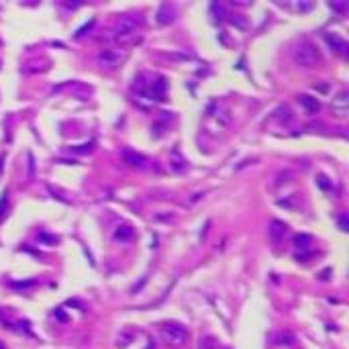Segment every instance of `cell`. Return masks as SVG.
I'll use <instances>...</instances> for the list:
<instances>
[{
    "label": "cell",
    "instance_id": "1",
    "mask_svg": "<svg viewBox=\"0 0 349 349\" xmlns=\"http://www.w3.org/2000/svg\"><path fill=\"white\" fill-rule=\"evenodd\" d=\"M133 90L139 96H143L151 102H161L166 98L168 82H166L164 76H157V74H139L135 78Z\"/></svg>",
    "mask_w": 349,
    "mask_h": 349
},
{
    "label": "cell",
    "instance_id": "2",
    "mask_svg": "<svg viewBox=\"0 0 349 349\" xmlns=\"http://www.w3.org/2000/svg\"><path fill=\"white\" fill-rule=\"evenodd\" d=\"M141 27H143V21L135 17V15H125L116 21V25L112 29V39L119 43V45H131L139 39L141 35Z\"/></svg>",
    "mask_w": 349,
    "mask_h": 349
},
{
    "label": "cell",
    "instance_id": "3",
    "mask_svg": "<svg viewBox=\"0 0 349 349\" xmlns=\"http://www.w3.org/2000/svg\"><path fill=\"white\" fill-rule=\"evenodd\" d=\"M292 60L300 67H317L323 60V55H321V49L312 41H300L292 51Z\"/></svg>",
    "mask_w": 349,
    "mask_h": 349
},
{
    "label": "cell",
    "instance_id": "4",
    "mask_svg": "<svg viewBox=\"0 0 349 349\" xmlns=\"http://www.w3.org/2000/svg\"><path fill=\"white\" fill-rule=\"evenodd\" d=\"M159 335L164 339V343H168L170 347H184L186 341H188V331L178 323H166L159 329Z\"/></svg>",
    "mask_w": 349,
    "mask_h": 349
},
{
    "label": "cell",
    "instance_id": "5",
    "mask_svg": "<svg viewBox=\"0 0 349 349\" xmlns=\"http://www.w3.org/2000/svg\"><path fill=\"white\" fill-rule=\"evenodd\" d=\"M96 60H98V64H100L102 67L114 69L116 65H119V64L123 62V53H121V51H116V49L107 47V49H100V53H98Z\"/></svg>",
    "mask_w": 349,
    "mask_h": 349
},
{
    "label": "cell",
    "instance_id": "6",
    "mask_svg": "<svg viewBox=\"0 0 349 349\" xmlns=\"http://www.w3.org/2000/svg\"><path fill=\"white\" fill-rule=\"evenodd\" d=\"M121 157L127 166H131L135 170H145L149 166V159L141 153H137V151H131V149H123L121 151Z\"/></svg>",
    "mask_w": 349,
    "mask_h": 349
},
{
    "label": "cell",
    "instance_id": "7",
    "mask_svg": "<svg viewBox=\"0 0 349 349\" xmlns=\"http://www.w3.org/2000/svg\"><path fill=\"white\" fill-rule=\"evenodd\" d=\"M331 107H333V114H337L339 119H345L347 112H349V94L347 90H341L333 100H331Z\"/></svg>",
    "mask_w": 349,
    "mask_h": 349
},
{
    "label": "cell",
    "instance_id": "8",
    "mask_svg": "<svg viewBox=\"0 0 349 349\" xmlns=\"http://www.w3.org/2000/svg\"><path fill=\"white\" fill-rule=\"evenodd\" d=\"M323 37H325V41H327V45H329V47H331L333 51L341 53V55L347 53V41H345L343 37H339L337 33H325Z\"/></svg>",
    "mask_w": 349,
    "mask_h": 349
},
{
    "label": "cell",
    "instance_id": "9",
    "mask_svg": "<svg viewBox=\"0 0 349 349\" xmlns=\"http://www.w3.org/2000/svg\"><path fill=\"white\" fill-rule=\"evenodd\" d=\"M298 102H300V107L305 109L308 114H317L319 109H321V102H319L315 96H308V94H300V96H298Z\"/></svg>",
    "mask_w": 349,
    "mask_h": 349
},
{
    "label": "cell",
    "instance_id": "10",
    "mask_svg": "<svg viewBox=\"0 0 349 349\" xmlns=\"http://www.w3.org/2000/svg\"><path fill=\"white\" fill-rule=\"evenodd\" d=\"M133 235H135V231H133V227H131V225H119V227L114 229V233H112L114 241H121V243L131 241V239H133Z\"/></svg>",
    "mask_w": 349,
    "mask_h": 349
},
{
    "label": "cell",
    "instance_id": "11",
    "mask_svg": "<svg viewBox=\"0 0 349 349\" xmlns=\"http://www.w3.org/2000/svg\"><path fill=\"white\" fill-rule=\"evenodd\" d=\"M174 8L170 6V4H161L159 8H157V22L159 25H170V22L174 21Z\"/></svg>",
    "mask_w": 349,
    "mask_h": 349
},
{
    "label": "cell",
    "instance_id": "12",
    "mask_svg": "<svg viewBox=\"0 0 349 349\" xmlns=\"http://www.w3.org/2000/svg\"><path fill=\"white\" fill-rule=\"evenodd\" d=\"M170 168L174 170V172H184L186 168H188V161H186L178 151H172L170 153Z\"/></svg>",
    "mask_w": 349,
    "mask_h": 349
},
{
    "label": "cell",
    "instance_id": "13",
    "mask_svg": "<svg viewBox=\"0 0 349 349\" xmlns=\"http://www.w3.org/2000/svg\"><path fill=\"white\" fill-rule=\"evenodd\" d=\"M274 343L276 345H294L296 343V337H294V333H290V331H278L276 335H274Z\"/></svg>",
    "mask_w": 349,
    "mask_h": 349
},
{
    "label": "cell",
    "instance_id": "14",
    "mask_svg": "<svg viewBox=\"0 0 349 349\" xmlns=\"http://www.w3.org/2000/svg\"><path fill=\"white\" fill-rule=\"evenodd\" d=\"M286 223H282V220H272V225H270V235H272V239L274 241H280V239H284V235H286Z\"/></svg>",
    "mask_w": 349,
    "mask_h": 349
},
{
    "label": "cell",
    "instance_id": "15",
    "mask_svg": "<svg viewBox=\"0 0 349 349\" xmlns=\"http://www.w3.org/2000/svg\"><path fill=\"white\" fill-rule=\"evenodd\" d=\"M310 243H312V237L306 235V233H298V235H294V245H296V249H300V251L308 249Z\"/></svg>",
    "mask_w": 349,
    "mask_h": 349
},
{
    "label": "cell",
    "instance_id": "16",
    "mask_svg": "<svg viewBox=\"0 0 349 349\" xmlns=\"http://www.w3.org/2000/svg\"><path fill=\"white\" fill-rule=\"evenodd\" d=\"M211 13H213L215 21H223L227 17V10H225V6L220 4V2H213L211 4Z\"/></svg>",
    "mask_w": 349,
    "mask_h": 349
},
{
    "label": "cell",
    "instance_id": "17",
    "mask_svg": "<svg viewBox=\"0 0 349 349\" xmlns=\"http://www.w3.org/2000/svg\"><path fill=\"white\" fill-rule=\"evenodd\" d=\"M317 186H319L321 190H325V192H331L333 190V182L327 176H317Z\"/></svg>",
    "mask_w": 349,
    "mask_h": 349
},
{
    "label": "cell",
    "instance_id": "18",
    "mask_svg": "<svg viewBox=\"0 0 349 349\" xmlns=\"http://www.w3.org/2000/svg\"><path fill=\"white\" fill-rule=\"evenodd\" d=\"M131 339H133V335L131 333H123V335H119V339H116V347H127L131 343Z\"/></svg>",
    "mask_w": 349,
    "mask_h": 349
},
{
    "label": "cell",
    "instance_id": "19",
    "mask_svg": "<svg viewBox=\"0 0 349 349\" xmlns=\"http://www.w3.org/2000/svg\"><path fill=\"white\" fill-rule=\"evenodd\" d=\"M69 151H74V153H88V151H92V143H86V145H76V147H69Z\"/></svg>",
    "mask_w": 349,
    "mask_h": 349
},
{
    "label": "cell",
    "instance_id": "20",
    "mask_svg": "<svg viewBox=\"0 0 349 349\" xmlns=\"http://www.w3.org/2000/svg\"><path fill=\"white\" fill-rule=\"evenodd\" d=\"M329 8L331 10H337V13H345V10H347V2H329Z\"/></svg>",
    "mask_w": 349,
    "mask_h": 349
},
{
    "label": "cell",
    "instance_id": "21",
    "mask_svg": "<svg viewBox=\"0 0 349 349\" xmlns=\"http://www.w3.org/2000/svg\"><path fill=\"white\" fill-rule=\"evenodd\" d=\"M8 204V194L2 192V196H0V220L4 218V206Z\"/></svg>",
    "mask_w": 349,
    "mask_h": 349
},
{
    "label": "cell",
    "instance_id": "22",
    "mask_svg": "<svg viewBox=\"0 0 349 349\" xmlns=\"http://www.w3.org/2000/svg\"><path fill=\"white\" fill-rule=\"evenodd\" d=\"M286 178H292V172H284V174H280V176H278V182H276V186H282V184H286V182H288Z\"/></svg>",
    "mask_w": 349,
    "mask_h": 349
},
{
    "label": "cell",
    "instance_id": "23",
    "mask_svg": "<svg viewBox=\"0 0 349 349\" xmlns=\"http://www.w3.org/2000/svg\"><path fill=\"white\" fill-rule=\"evenodd\" d=\"M200 349H223V347H218V345H215L211 339H204L202 343H200Z\"/></svg>",
    "mask_w": 349,
    "mask_h": 349
},
{
    "label": "cell",
    "instance_id": "24",
    "mask_svg": "<svg viewBox=\"0 0 349 349\" xmlns=\"http://www.w3.org/2000/svg\"><path fill=\"white\" fill-rule=\"evenodd\" d=\"M33 284H35V280H27V282H13L10 286L13 288H31Z\"/></svg>",
    "mask_w": 349,
    "mask_h": 349
},
{
    "label": "cell",
    "instance_id": "25",
    "mask_svg": "<svg viewBox=\"0 0 349 349\" xmlns=\"http://www.w3.org/2000/svg\"><path fill=\"white\" fill-rule=\"evenodd\" d=\"M337 223H339V229L341 231H347V215H339V218H337Z\"/></svg>",
    "mask_w": 349,
    "mask_h": 349
},
{
    "label": "cell",
    "instance_id": "26",
    "mask_svg": "<svg viewBox=\"0 0 349 349\" xmlns=\"http://www.w3.org/2000/svg\"><path fill=\"white\" fill-rule=\"evenodd\" d=\"M41 241H47V243H57V237H51V235H45V233H41L39 235Z\"/></svg>",
    "mask_w": 349,
    "mask_h": 349
},
{
    "label": "cell",
    "instance_id": "27",
    "mask_svg": "<svg viewBox=\"0 0 349 349\" xmlns=\"http://www.w3.org/2000/svg\"><path fill=\"white\" fill-rule=\"evenodd\" d=\"M310 255H312V253H296L294 258H296V260H308Z\"/></svg>",
    "mask_w": 349,
    "mask_h": 349
},
{
    "label": "cell",
    "instance_id": "28",
    "mask_svg": "<svg viewBox=\"0 0 349 349\" xmlns=\"http://www.w3.org/2000/svg\"><path fill=\"white\" fill-rule=\"evenodd\" d=\"M0 349H4V347H2V343H0Z\"/></svg>",
    "mask_w": 349,
    "mask_h": 349
}]
</instances>
